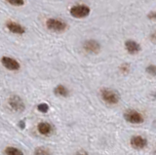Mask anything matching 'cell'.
I'll return each mask as SVG.
<instances>
[{"mask_svg": "<svg viewBox=\"0 0 156 155\" xmlns=\"http://www.w3.org/2000/svg\"><path fill=\"white\" fill-rule=\"evenodd\" d=\"M101 99L108 105H115L119 103L120 95L116 90L110 88H102L100 92Z\"/></svg>", "mask_w": 156, "mask_h": 155, "instance_id": "1", "label": "cell"}, {"mask_svg": "<svg viewBox=\"0 0 156 155\" xmlns=\"http://www.w3.org/2000/svg\"><path fill=\"white\" fill-rule=\"evenodd\" d=\"M7 105L13 112H23L26 109V104L23 100L18 95H11L7 100Z\"/></svg>", "mask_w": 156, "mask_h": 155, "instance_id": "2", "label": "cell"}, {"mask_svg": "<svg viewBox=\"0 0 156 155\" xmlns=\"http://www.w3.org/2000/svg\"><path fill=\"white\" fill-rule=\"evenodd\" d=\"M124 119L131 124H141L144 121V116L136 109H127L124 112Z\"/></svg>", "mask_w": 156, "mask_h": 155, "instance_id": "3", "label": "cell"}, {"mask_svg": "<svg viewBox=\"0 0 156 155\" xmlns=\"http://www.w3.org/2000/svg\"><path fill=\"white\" fill-rule=\"evenodd\" d=\"M46 26L48 30H50L52 31L55 32H62L66 30V23L62 21L58 20V19H49L46 22Z\"/></svg>", "mask_w": 156, "mask_h": 155, "instance_id": "4", "label": "cell"}, {"mask_svg": "<svg viewBox=\"0 0 156 155\" xmlns=\"http://www.w3.org/2000/svg\"><path fill=\"white\" fill-rule=\"evenodd\" d=\"M1 64L6 69L10 71H19L21 69V64L14 58L4 56L1 58Z\"/></svg>", "mask_w": 156, "mask_h": 155, "instance_id": "5", "label": "cell"}, {"mask_svg": "<svg viewBox=\"0 0 156 155\" xmlns=\"http://www.w3.org/2000/svg\"><path fill=\"white\" fill-rule=\"evenodd\" d=\"M89 14H90V8L87 5H83V4L75 5V6L71 7V9H70V15L76 19L86 18Z\"/></svg>", "mask_w": 156, "mask_h": 155, "instance_id": "6", "label": "cell"}, {"mask_svg": "<svg viewBox=\"0 0 156 155\" xmlns=\"http://www.w3.org/2000/svg\"><path fill=\"white\" fill-rule=\"evenodd\" d=\"M36 130L38 134H40L43 137H50L54 133V126L47 121H42L37 124Z\"/></svg>", "mask_w": 156, "mask_h": 155, "instance_id": "7", "label": "cell"}, {"mask_svg": "<svg viewBox=\"0 0 156 155\" xmlns=\"http://www.w3.org/2000/svg\"><path fill=\"white\" fill-rule=\"evenodd\" d=\"M83 49H84L87 53H89V54H98V53L101 51V45L98 41L89 39L84 42V44H83Z\"/></svg>", "mask_w": 156, "mask_h": 155, "instance_id": "8", "label": "cell"}, {"mask_svg": "<svg viewBox=\"0 0 156 155\" xmlns=\"http://www.w3.org/2000/svg\"><path fill=\"white\" fill-rule=\"evenodd\" d=\"M131 146L135 149H144L147 146V139L143 136H133L130 140Z\"/></svg>", "mask_w": 156, "mask_h": 155, "instance_id": "9", "label": "cell"}, {"mask_svg": "<svg viewBox=\"0 0 156 155\" xmlns=\"http://www.w3.org/2000/svg\"><path fill=\"white\" fill-rule=\"evenodd\" d=\"M6 27L10 32L14 33V34H23V33L26 32V28L22 25L12 22V21L6 23Z\"/></svg>", "mask_w": 156, "mask_h": 155, "instance_id": "10", "label": "cell"}, {"mask_svg": "<svg viewBox=\"0 0 156 155\" xmlns=\"http://www.w3.org/2000/svg\"><path fill=\"white\" fill-rule=\"evenodd\" d=\"M53 92H54V95L57 97H60V98H67V97L70 95L69 89L63 84H58L55 86Z\"/></svg>", "mask_w": 156, "mask_h": 155, "instance_id": "11", "label": "cell"}, {"mask_svg": "<svg viewBox=\"0 0 156 155\" xmlns=\"http://www.w3.org/2000/svg\"><path fill=\"white\" fill-rule=\"evenodd\" d=\"M125 48L128 53L132 55L138 54V53L140 51V46L139 43H136L134 40H127L125 42Z\"/></svg>", "mask_w": 156, "mask_h": 155, "instance_id": "12", "label": "cell"}, {"mask_svg": "<svg viewBox=\"0 0 156 155\" xmlns=\"http://www.w3.org/2000/svg\"><path fill=\"white\" fill-rule=\"evenodd\" d=\"M5 155H24V152L21 148H19L14 145H9L4 148Z\"/></svg>", "mask_w": 156, "mask_h": 155, "instance_id": "13", "label": "cell"}, {"mask_svg": "<svg viewBox=\"0 0 156 155\" xmlns=\"http://www.w3.org/2000/svg\"><path fill=\"white\" fill-rule=\"evenodd\" d=\"M33 155H51V152H50V150L46 147L38 146L34 149Z\"/></svg>", "mask_w": 156, "mask_h": 155, "instance_id": "14", "label": "cell"}, {"mask_svg": "<svg viewBox=\"0 0 156 155\" xmlns=\"http://www.w3.org/2000/svg\"><path fill=\"white\" fill-rule=\"evenodd\" d=\"M36 108H37V110L39 111V112L47 113L49 111V109H50V106H49V104L47 103H40L39 104H37Z\"/></svg>", "mask_w": 156, "mask_h": 155, "instance_id": "15", "label": "cell"}, {"mask_svg": "<svg viewBox=\"0 0 156 155\" xmlns=\"http://www.w3.org/2000/svg\"><path fill=\"white\" fill-rule=\"evenodd\" d=\"M146 72L151 76H156V65H150L146 67Z\"/></svg>", "mask_w": 156, "mask_h": 155, "instance_id": "16", "label": "cell"}, {"mask_svg": "<svg viewBox=\"0 0 156 155\" xmlns=\"http://www.w3.org/2000/svg\"><path fill=\"white\" fill-rule=\"evenodd\" d=\"M6 1L10 4H12L14 6H23L24 4L23 0H6Z\"/></svg>", "mask_w": 156, "mask_h": 155, "instance_id": "17", "label": "cell"}, {"mask_svg": "<svg viewBox=\"0 0 156 155\" xmlns=\"http://www.w3.org/2000/svg\"><path fill=\"white\" fill-rule=\"evenodd\" d=\"M73 155H89V153H88L84 149H79V150H77V151H75L74 153H73Z\"/></svg>", "mask_w": 156, "mask_h": 155, "instance_id": "18", "label": "cell"}, {"mask_svg": "<svg viewBox=\"0 0 156 155\" xmlns=\"http://www.w3.org/2000/svg\"><path fill=\"white\" fill-rule=\"evenodd\" d=\"M18 126L21 129H24V128H26V121H23V120L20 121V122L18 123Z\"/></svg>", "mask_w": 156, "mask_h": 155, "instance_id": "19", "label": "cell"}, {"mask_svg": "<svg viewBox=\"0 0 156 155\" xmlns=\"http://www.w3.org/2000/svg\"><path fill=\"white\" fill-rule=\"evenodd\" d=\"M151 15H153V16H149V18H150V19H156V13L151 14Z\"/></svg>", "mask_w": 156, "mask_h": 155, "instance_id": "20", "label": "cell"}, {"mask_svg": "<svg viewBox=\"0 0 156 155\" xmlns=\"http://www.w3.org/2000/svg\"><path fill=\"white\" fill-rule=\"evenodd\" d=\"M152 39H154V40L156 39V32H155V33H153V35H152Z\"/></svg>", "mask_w": 156, "mask_h": 155, "instance_id": "21", "label": "cell"}, {"mask_svg": "<svg viewBox=\"0 0 156 155\" xmlns=\"http://www.w3.org/2000/svg\"><path fill=\"white\" fill-rule=\"evenodd\" d=\"M154 154L156 155V148H155V150H154Z\"/></svg>", "mask_w": 156, "mask_h": 155, "instance_id": "22", "label": "cell"}]
</instances>
